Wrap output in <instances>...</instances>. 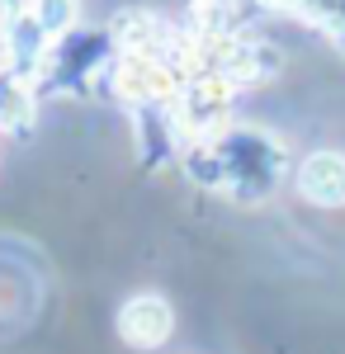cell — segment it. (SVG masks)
Wrapping results in <instances>:
<instances>
[{
  "mask_svg": "<svg viewBox=\"0 0 345 354\" xmlns=\"http://www.w3.org/2000/svg\"><path fill=\"white\" fill-rule=\"evenodd\" d=\"M293 189L312 208H345V151H336V147L308 151L293 170Z\"/></svg>",
  "mask_w": 345,
  "mask_h": 354,
  "instance_id": "obj_5",
  "label": "cell"
},
{
  "mask_svg": "<svg viewBox=\"0 0 345 354\" xmlns=\"http://www.w3.org/2000/svg\"><path fill=\"white\" fill-rule=\"evenodd\" d=\"M38 113V90L28 76L0 66V133H28Z\"/></svg>",
  "mask_w": 345,
  "mask_h": 354,
  "instance_id": "obj_7",
  "label": "cell"
},
{
  "mask_svg": "<svg viewBox=\"0 0 345 354\" xmlns=\"http://www.w3.org/2000/svg\"><path fill=\"white\" fill-rule=\"evenodd\" d=\"M213 151L222 165V189L218 194H227L232 203H265L284 185L289 156H284L279 137L265 133V128L232 123L222 137H213Z\"/></svg>",
  "mask_w": 345,
  "mask_h": 354,
  "instance_id": "obj_1",
  "label": "cell"
},
{
  "mask_svg": "<svg viewBox=\"0 0 345 354\" xmlns=\"http://www.w3.org/2000/svg\"><path fill=\"white\" fill-rule=\"evenodd\" d=\"M76 10H80V0H28V15L48 28L53 38L76 28Z\"/></svg>",
  "mask_w": 345,
  "mask_h": 354,
  "instance_id": "obj_8",
  "label": "cell"
},
{
  "mask_svg": "<svg viewBox=\"0 0 345 354\" xmlns=\"http://www.w3.org/2000/svg\"><path fill=\"white\" fill-rule=\"evenodd\" d=\"M53 43H57V38L24 10V15L15 19V28H10V38L0 43V57H5L10 71H19V76H28V81H38V71H43V62H48V53H53Z\"/></svg>",
  "mask_w": 345,
  "mask_h": 354,
  "instance_id": "obj_6",
  "label": "cell"
},
{
  "mask_svg": "<svg viewBox=\"0 0 345 354\" xmlns=\"http://www.w3.org/2000/svg\"><path fill=\"white\" fill-rule=\"evenodd\" d=\"M114 326H118V340L128 350L152 354L175 335V307L161 298V293H133V298L118 307V322Z\"/></svg>",
  "mask_w": 345,
  "mask_h": 354,
  "instance_id": "obj_4",
  "label": "cell"
},
{
  "mask_svg": "<svg viewBox=\"0 0 345 354\" xmlns=\"http://www.w3.org/2000/svg\"><path fill=\"white\" fill-rule=\"evenodd\" d=\"M180 85H185V76H180L170 62L147 57V53H118L114 66H109V90H114V100H123L128 109L170 104Z\"/></svg>",
  "mask_w": 345,
  "mask_h": 354,
  "instance_id": "obj_3",
  "label": "cell"
},
{
  "mask_svg": "<svg viewBox=\"0 0 345 354\" xmlns=\"http://www.w3.org/2000/svg\"><path fill=\"white\" fill-rule=\"evenodd\" d=\"M0 66H5V57H0Z\"/></svg>",
  "mask_w": 345,
  "mask_h": 354,
  "instance_id": "obj_9",
  "label": "cell"
},
{
  "mask_svg": "<svg viewBox=\"0 0 345 354\" xmlns=\"http://www.w3.org/2000/svg\"><path fill=\"white\" fill-rule=\"evenodd\" d=\"M232 109H237V85L222 76H189L175 100H170V118L180 142H213L232 128Z\"/></svg>",
  "mask_w": 345,
  "mask_h": 354,
  "instance_id": "obj_2",
  "label": "cell"
}]
</instances>
